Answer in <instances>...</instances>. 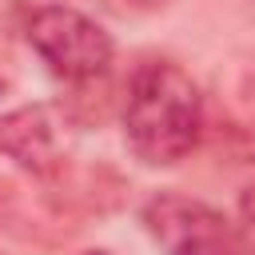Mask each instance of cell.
Wrapping results in <instances>:
<instances>
[{"mask_svg":"<svg viewBox=\"0 0 255 255\" xmlns=\"http://www.w3.org/2000/svg\"><path fill=\"white\" fill-rule=\"evenodd\" d=\"M203 135L199 84L171 60H143L124 96V139L147 167H171L195 151Z\"/></svg>","mask_w":255,"mask_h":255,"instance_id":"6da1fadb","label":"cell"},{"mask_svg":"<svg viewBox=\"0 0 255 255\" xmlns=\"http://www.w3.org/2000/svg\"><path fill=\"white\" fill-rule=\"evenodd\" d=\"M28 48L44 60V68L64 84H92L112 68L116 44L88 12L72 4H40L24 20Z\"/></svg>","mask_w":255,"mask_h":255,"instance_id":"7a4b0ae2","label":"cell"},{"mask_svg":"<svg viewBox=\"0 0 255 255\" xmlns=\"http://www.w3.org/2000/svg\"><path fill=\"white\" fill-rule=\"evenodd\" d=\"M139 223L163 255H239L235 219L183 191H155L139 207Z\"/></svg>","mask_w":255,"mask_h":255,"instance_id":"3957f363","label":"cell"},{"mask_svg":"<svg viewBox=\"0 0 255 255\" xmlns=\"http://www.w3.org/2000/svg\"><path fill=\"white\" fill-rule=\"evenodd\" d=\"M0 155H8L16 167H24L32 175L60 171L64 155H60V135H56L52 112L44 104L4 112L0 116Z\"/></svg>","mask_w":255,"mask_h":255,"instance_id":"277c9868","label":"cell"},{"mask_svg":"<svg viewBox=\"0 0 255 255\" xmlns=\"http://www.w3.org/2000/svg\"><path fill=\"white\" fill-rule=\"evenodd\" d=\"M235 235H239V255H255V183L239 191L235 203Z\"/></svg>","mask_w":255,"mask_h":255,"instance_id":"5b68a950","label":"cell"},{"mask_svg":"<svg viewBox=\"0 0 255 255\" xmlns=\"http://www.w3.org/2000/svg\"><path fill=\"white\" fill-rule=\"evenodd\" d=\"M84 255H108V251H84Z\"/></svg>","mask_w":255,"mask_h":255,"instance_id":"8992f818","label":"cell"},{"mask_svg":"<svg viewBox=\"0 0 255 255\" xmlns=\"http://www.w3.org/2000/svg\"><path fill=\"white\" fill-rule=\"evenodd\" d=\"M0 255H4V251H0Z\"/></svg>","mask_w":255,"mask_h":255,"instance_id":"52a82bcc","label":"cell"}]
</instances>
